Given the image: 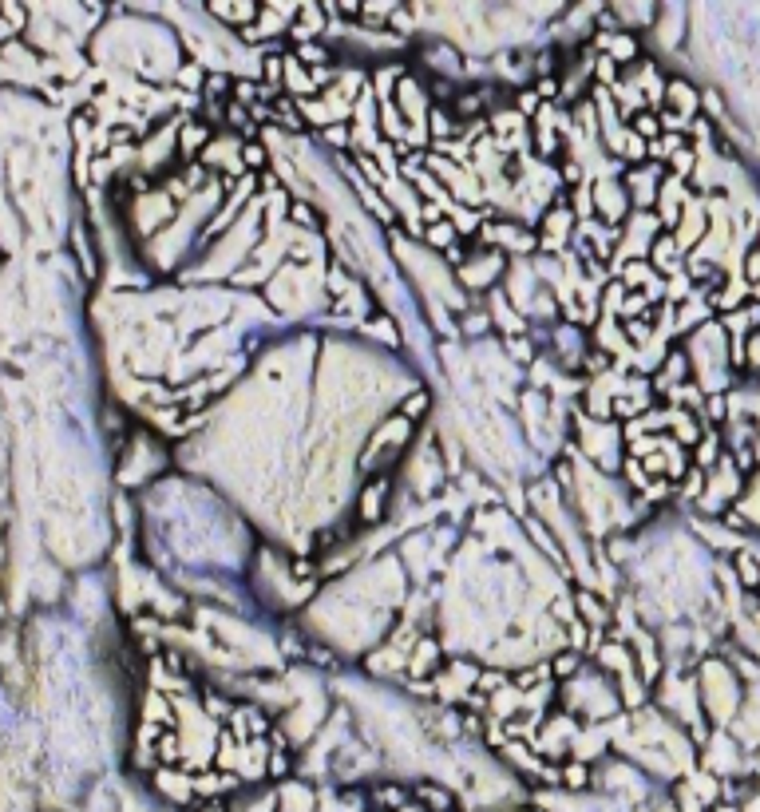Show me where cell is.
Segmentation results:
<instances>
[{
	"instance_id": "6da1fadb",
	"label": "cell",
	"mask_w": 760,
	"mask_h": 812,
	"mask_svg": "<svg viewBox=\"0 0 760 812\" xmlns=\"http://www.w3.org/2000/svg\"><path fill=\"white\" fill-rule=\"evenodd\" d=\"M575 615H578V622H586L590 630H598V634H606L610 630V603L602 599V594H594V591H575Z\"/></svg>"
},
{
	"instance_id": "7a4b0ae2",
	"label": "cell",
	"mask_w": 760,
	"mask_h": 812,
	"mask_svg": "<svg viewBox=\"0 0 760 812\" xmlns=\"http://www.w3.org/2000/svg\"><path fill=\"white\" fill-rule=\"evenodd\" d=\"M705 234H709V214H705V206H693V198H689L685 210H681V222L674 226L677 246L685 250V246H693V242H701Z\"/></svg>"
},
{
	"instance_id": "3957f363",
	"label": "cell",
	"mask_w": 760,
	"mask_h": 812,
	"mask_svg": "<svg viewBox=\"0 0 760 812\" xmlns=\"http://www.w3.org/2000/svg\"><path fill=\"white\" fill-rule=\"evenodd\" d=\"M689 384V353L685 349H669L658 369V381H653V393H665V389H681Z\"/></svg>"
},
{
	"instance_id": "277c9868",
	"label": "cell",
	"mask_w": 760,
	"mask_h": 812,
	"mask_svg": "<svg viewBox=\"0 0 760 812\" xmlns=\"http://www.w3.org/2000/svg\"><path fill=\"white\" fill-rule=\"evenodd\" d=\"M594 206H598V214L610 222V226H618L622 214H625V206H630V195L622 190V183H598L594 186Z\"/></svg>"
},
{
	"instance_id": "5b68a950",
	"label": "cell",
	"mask_w": 760,
	"mask_h": 812,
	"mask_svg": "<svg viewBox=\"0 0 760 812\" xmlns=\"http://www.w3.org/2000/svg\"><path fill=\"white\" fill-rule=\"evenodd\" d=\"M677 258H681V246H677L674 230H658L653 242H650V258H646V262L662 273V270H677Z\"/></svg>"
},
{
	"instance_id": "8992f818",
	"label": "cell",
	"mask_w": 760,
	"mask_h": 812,
	"mask_svg": "<svg viewBox=\"0 0 760 812\" xmlns=\"http://www.w3.org/2000/svg\"><path fill=\"white\" fill-rule=\"evenodd\" d=\"M278 809L282 812H317V797H313V788L309 785L289 781V785L278 788Z\"/></svg>"
},
{
	"instance_id": "52a82bcc",
	"label": "cell",
	"mask_w": 760,
	"mask_h": 812,
	"mask_svg": "<svg viewBox=\"0 0 760 812\" xmlns=\"http://www.w3.org/2000/svg\"><path fill=\"white\" fill-rule=\"evenodd\" d=\"M443 658H440V642L432 638H416L412 642V650H408V666H412V674H432L436 666H440Z\"/></svg>"
},
{
	"instance_id": "ba28073f",
	"label": "cell",
	"mask_w": 760,
	"mask_h": 812,
	"mask_svg": "<svg viewBox=\"0 0 760 812\" xmlns=\"http://www.w3.org/2000/svg\"><path fill=\"white\" fill-rule=\"evenodd\" d=\"M384 504H388V480H372L365 488V495H360V511H356L360 523H377Z\"/></svg>"
},
{
	"instance_id": "9c48e42d",
	"label": "cell",
	"mask_w": 760,
	"mask_h": 812,
	"mask_svg": "<svg viewBox=\"0 0 760 812\" xmlns=\"http://www.w3.org/2000/svg\"><path fill=\"white\" fill-rule=\"evenodd\" d=\"M733 571H736V578H740V587H745L748 594L760 591V563L748 551H736L733 555Z\"/></svg>"
},
{
	"instance_id": "30bf717a",
	"label": "cell",
	"mask_w": 760,
	"mask_h": 812,
	"mask_svg": "<svg viewBox=\"0 0 760 812\" xmlns=\"http://www.w3.org/2000/svg\"><path fill=\"white\" fill-rule=\"evenodd\" d=\"M368 804L380 809V812H396L400 804H408V792L400 785H377L372 792H368Z\"/></svg>"
},
{
	"instance_id": "8fae6325",
	"label": "cell",
	"mask_w": 760,
	"mask_h": 812,
	"mask_svg": "<svg viewBox=\"0 0 760 812\" xmlns=\"http://www.w3.org/2000/svg\"><path fill=\"white\" fill-rule=\"evenodd\" d=\"M424 238H428V246H436V250H452V246H459V226L448 222V218H440V222H432L428 230H424Z\"/></svg>"
},
{
	"instance_id": "7c38bea8",
	"label": "cell",
	"mask_w": 760,
	"mask_h": 812,
	"mask_svg": "<svg viewBox=\"0 0 760 812\" xmlns=\"http://www.w3.org/2000/svg\"><path fill=\"white\" fill-rule=\"evenodd\" d=\"M665 99H669V111H681V115H697V91L689 84H681V80H674L669 84V91H665Z\"/></svg>"
},
{
	"instance_id": "4fadbf2b",
	"label": "cell",
	"mask_w": 760,
	"mask_h": 812,
	"mask_svg": "<svg viewBox=\"0 0 760 812\" xmlns=\"http://www.w3.org/2000/svg\"><path fill=\"white\" fill-rule=\"evenodd\" d=\"M416 800L428 812H452V792H443L440 785H420L416 788Z\"/></svg>"
},
{
	"instance_id": "5bb4252c",
	"label": "cell",
	"mask_w": 760,
	"mask_h": 812,
	"mask_svg": "<svg viewBox=\"0 0 760 812\" xmlns=\"http://www.w3.org/2000/svg\"><path fill=\"white\" fill-rule=\"evenodd\" d=\"M558 781H563L566 788H590V765L586 761H563V769H558Z\"/></svg>"
},
{
	"instance_id": "9a60e30c",
	"label": "cell",
	"mask_w": 760,
	"mask_h": 812,
	"mask_svg": "<svg viewBox=\"0 0 760 812\" xmlns=\"http://www.w3.org/2000/svg\"><path fill=\"white\" fill-rule=\"evenodd\" d=\"M575 674H582V654L563 650V654H558V658L551 662V677H554V682H563V677H575Z\"/></svg>"
},
{
	"instance_id": "2e32d148",
	"label": "cell",
	"mask_w": 760,
	"mask_h": 812,
	"mask_svg": "<svg viewBox=\"0 0 760 812\" xmlns=\"http://www.w3.org/2000/svg\"><path fill=\"white\" fill-rule=\"evenodd\" d=\"M297 56H301V63H309L313 72H317V68H329V52L321 48V44H301Z\"/></svg>"
},
{
	"instance_id": "e0dca14e",
	"label": "cell",
	"mask_w": 760,
	"mask_h": 812,
	"mask_svg": "<svg viewBox=\"0 0 760 812\" xmlns=\"http://www.w3.org/2000/svg\"><path fill=\"white\" fill-rule=\"evenodd\" d=\"M202 143H206V127H202V123H186L183 127V151H186V155H195Z\"/></svg>"
},
{
	"instance_id": "ac0fdd59",
	"label": "cell",
	"mask_w": 760,
	"mask_h": 812,
	"mask_svg": "<svg viewBox=\"0 0 760 812\" xmlns=\"http://www.w3.org/2000/svg\"><path fill=\"white\" fill-rule=\"evenodd\" d=\"M428 119H432V135H455V115H448V111H440V107H432Z\"/></svg>"
},
{
	"instance_id": "d6986e66",
	"label": "cell",
	"mask_w": 760,
	"mask_h": 812,
	"mask_svg": "<svg viewBox=\"0 0 760 812\" xmlns=\"http://www.w3.org/2000/svg\"><path fill=\"white\" fill-rule=\"evenodd\" d=\"M622 472H625V480L634 483V488H646V464H641L638 456H625V460H622Z\"/></svg>"
},
{
	"instance_id": "ffe728a7",
	"label": "cell",
	"mask_w": 760,
	"mask_h": 812,
	"mask_svg": "<svg viewBox=\"0 0 760 812\" xmlns=\"http://www.w3.org/2000/svg\"><path fill=\"white\" fill-rule=\"evenodd\" d=\"M242 163L250 171H261L266 167V147L261 143H242Z\"/></svg>"
},
{
	"instance_id": "44dd1931",
	"label": "cell",
	"mask_w": 760,
	"mask_h": 812,
	"mask_svg": "<svg viewBox=\"0 0 760 812\" xmlns=\"http://www.w3.org/2000/svg\"><path fill=\"white\" fill-rule=\"evenodd\" d=\"M424 408H428V393H416V396H408V400H404V408H400V416L416 424V420L424 416Z\"/></svg>"
},
{
	"instance_id": "7402d4cb",
	"label": "cell",
	"mask_w": 760,
	"mask_h": 812,
	"mask_svg": "<svg viewBox=\"0 0 760 812\" xmlns=\"http://www.w3.org/2000/svg\"><path fill=\"white\" fill-rule=\"evenodd\" d=\"M507 353H511L515 361H523V365H531V361H535V349H531L527 337H511V341H507Z\"/></svg>"
},
{
	"instance_id": "603a6c76",
	"label": "cell",
	"mask_w": 760,
	"mask_h": 812,
	"mask_svg": "<svg viewBox=\"0 0 760 812\" xmlns=\"http://www.w3.org/2000/svg\"><path fill=\"white\" fill-rule=\"evenodd\" d=\"M294 222H297V226H305V230H317L321 214H313V206H305V202H297V206H294Z\"/></svg>"
},
{
	"instance_id": "cb8c5ba5",
	"label": "cell",
	"mask_w": 760,
	"mask_h": 812,
	"mask_svg": "<svg viewBox=\"0 0 760 812\" xmlns=\"http://www.w3.org/2000/svg\"><path fill=\"white\" fill-rule=\"evenodd\" d=\"M372 333H377V337H380V333H384V341L393 345V349H396V345H400V333H396V325H393V321H388V317H377V321H372Z\"/></svg>"
},
{
	"instance_id": "d4e9b609",
	"label": "cell",
	"mask_w": 760,
	"mask_h": 812,
	"mask_svg": "<svg viewBox=\"0 0 760 812\" xmlns=\"http://www.w3.org/2000/svg\"><path fill=\"white\" fill-rule=\"evenodd\" d=\"M638 52V44L634 40H625V36H618L614 40V52H610V60H618V63H625V56H634Z\"/></svg>"
},
{
	"instance_id": "484cf974",
	"label": "cell",
	"mask_w": 760,
	"mask_h": 812,
	"mask_svg": "<svg viewBox=\"0 0 760 812\" xmlns=\"http://www.w3.org/2000/svg\"><path fill=\"white\" fill-rule=\"evenodd\" d=\"M464 329H467V333H483V329H491V317H487V313H476V317H464Z\"/></svg>"
},
{
	"instance_id": "4316f807",
	"label": "cell",
	"mask_w": 760,
	"mask_h": 812,
	"mask_svg": "<svg viewBox=\"0 0 760 812\" xmlns=\"http://www.w3.org/2000/svg\"><path fill=\"white\" fill-rule=\"evenodd\" d=\"M705 405H709V416H713V420H724V396H721V393H713Z\"/></svg>"
},
{
	"instance_id": "83f0119b",
	"label": "cell",
	"mask_w": 760,
	"mask_h": 812,
	"mask_svg": "<svg viewBox=\"0 0 760 812\" xmlns=\"http://www.w3.org/2000/svg\"><path fill=\"white\" fill-rule=\"evenodd\" d=\"M266 80H270V84L282 80V60H278V56H266Z\"/></svg>"
},
{
	"instance_id": "f1b7e54d",
	"label": "cell",
	"mask_w": 760,
	"mask_h": 812,
	"mask_svg": "<svg viewBox=\"0 0 760 812\" xmlns=\"http://www.w3.org/2000/svg\"><path fill=\"white\" fill-rule=\"evenodd\" d=\"M206 709H210V714H214V717H222V714H226V709H230V705H226V702H218L214 693H206Z\"/></svg>"
},
{
	"instance_id": "f546056e",
	"label": "cell",
	"mask_w": 760,
	"mask_h": 812,
	"mask_svg": "<svg viewBox=\"0 0 760 812\" xmlns=\"http://www.w3.org/2000/svg\"><path fill=\"white\" fill-rule=\"evenodd\" d=\"M578 174H582V171H578V163H563V179H566V183H578Z\"/></svg>"
},
{
	"instance_id": "4dcf8cb0",
	"label": "cell",
	"mask_w": 760,
	"mask_h": 812,
	"mask_svg": "<svg viewBox=\"0 0 760 812\" xmlns=\"http://www.w3.org/2000/svg\"><path fill=\"white\" fill-rule=\"evenodd\" d=\"M396 812H428V809H424L420 800H408V804H400V809H396Z\"/></svg>"
},
{
	"instance_id": "1f68e13d",
	"label": "cell",
	"mask_w": 760,
	"mask_h": 812,
	"mask_svg": "<svg viewBox=\"0 0 760 812\" xmlns=\"http://www.w3.org/2000/svg\"><path fill=\"white\" fill-rule=\"evenodd\" d=\"M202 812H226V804H218V800H214V804H206Z\"/></svg>"
},
{
	"instance_id": "d6a6232c",
	"label": "cell",
	"mask_w": 760,
	"mask_h": 812,
	"mask_svg": "<svg viewBox=\"0 0 760 812\" xmlns=\"http://www.w3.org/2000/svg\"><path fill=\"white\" fill-rule=\"evenodd\" d=\"M341 8L344 13H356V0H341Z\"/></svg>"
},
{
	"instance_id": "836d02e7",
	"label": "cell",
	"mask_w": 760,
	"mask_h": 812,
	"mask_svg": "<svg viewBox=\"0 0 760 812\" xmlns=\"http://www.w3.org/2000/svg\"><path fill=\"white\" fill-rule=\"evenodd\" d=\"M452 812H455V809H452Z\"/></svg>"
}]
</instances>
